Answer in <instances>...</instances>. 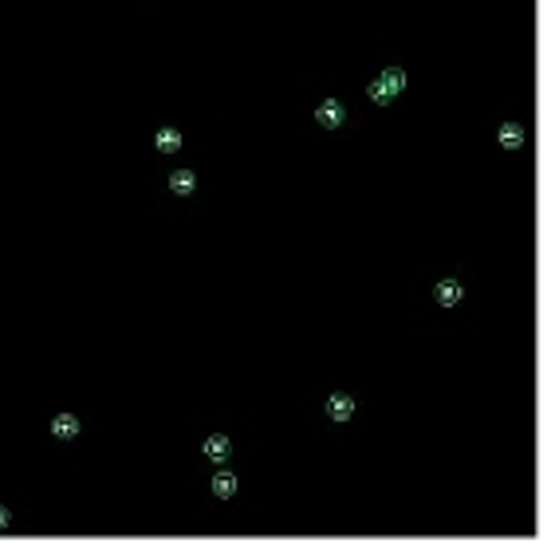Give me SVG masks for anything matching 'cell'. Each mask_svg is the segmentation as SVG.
Returning a JSON list of instances; mask_svg holds the SVG:
<instances>
[{
    "instance_id": "8",
    "label": "cell",
    "mask_w": 555,
    "mask_h": 555,
    "mask_svg": "<svg viewBox=\"0 0 555 555\" xmlns=\"http://www.w3.org/2000/svg\"><path fill=\"white\" fill-rule=\"evenodd\" d=\"M228 453H233V441H228L225 433H213V437H205V457H209V461H225Z\"/></svg>"
},
{
    "instance_id": "4",
    "label": "cell",
    "mask_w": 555,
    "mask_h": 555,
    "mask_svg": "<svg viewBox=\"0 0 555 555\" xmlns=\"http://www.w3.org/2000/svg\"><path fill=\"white\" fill-rule=\"evenodd\" d=\"M169 189H174L178 197H189V193L197 189V178H193V169H174V174H169Z\"/></svg>"
},
{
    "instance_id": "1",
    "label": "cell",
    "mask_w": 555,
    "mask_h": 555,
    "mask_svg": "<svg viewBox=\"0 0 555 555\" xmlns=\"http://www.w3.org/2000/svg\"><path fill=\"white\" fill-rule=\"evenodd\" d=\"M315 122H319L323 130H339L343 122H347V107H343L339 99H323V103L315 107Z\"/></svg>"
},
{
    "instance_id": "3",
    "label": "cell",
    "mask_w": 555,
    "mask_h": 555,
    "mask_svg": "<svg viewBox=\"0 0 555 555\" xmlns=\"http://www.w3.org/2000/svg\"><path fill=\"white\" fill-rule=\"evenodd\" d=\"M461 296H465V288H461L457 280H441V284L433 288V299L441 303V308H457V303H461Z\"/></svg>"
},
{
    "instance_id": "5",
    "label": "cell",
    "mask_w": 555,
    "mask_h": 555,
    "mask_svg": "<svg viewBox=\"0 0 555 555\" xmlns=\"http://www.w3.org/2000/svg\"><path fill=\"white\" fill-rule=\"evenodd\" d=\"M496 142H500L504 150H520L524 146V126H520V122H504L500 134H496Z\"/></svg>"
},
{
    "instance_id": "9",
    "label": "cell",
    "mask_w": 555,
    "mask_h": 555,
    "mask_svg": "<svg viewBox=\"0 0 555 555\" xmlns=\"http://www.w3.org/2000/svg\"><path fill=\"white\" fill-rule=\"evenodd\" d=\"M51 433L60 437V441H71V437L79 433V417L75 414H60L56 422H51Z\"/></svg>"
},
{
    "instance_id": "11",
    "label": "cell",
    "mask_w": 555,
    "mask_h": 555,
    "mask_svg": "<svg viewBox=\"0 0 555 555\" xmlns=\"http://www.w3.org/2000/svg\"><path fill=\"white\" fill-rule=\"evenodd\" d=\"M382 83H386V87L398 95V91L406 87V71H402V67H386V71H382Z\"/></svg>"
},
{
    "instance_id": "10",
    "label": "cell",
    "mask_w": 555,
    "mask_h": 555,
    "mask_svg": "<svg viewBox=\"0 0 555 555\" xmlns=\"http://www.w3.org/2000/svg\"><path fill=\"white\" fill-rule=\"evenodd\" d=\"M367 95H370V103H378V107H386V103H394V91H390L382 79H374V83H370V87H367Z\"/></svg>"
},
{
    "instance_id": "12",
    "label": "cell",
    "mask_w": 555,
    "mask_h": 555,
    "mask_svg": "<svg viewBox=\"0 0 555 555\" xmlns=\"http://www.w3.org/2000/svg\"><path fill=\"white\" fill-rule=\"evenodd\" d=\"M8 520H12V512L4 504H0V532H4V528H8Z\"/></svg>"
},
{
    "instance_id": "2",
    "label": "cell",
    "mask_w": 555,
    "mask_h": 555,
    "mask_svg": "<svg viewBox=\"0 0 555 555\" xmlns=\"http://www.w3.org/2000/svg\"><path fill=\"white\" fill-rule=\"evenodd\" d=\"M351 414H355V398L351 394H331L327 398V417L331 422H351Z\"/></svg>"
},
{
    "instance_id": "6",
    "label": "cell",
    "mask_w": 555,
    "mask_h": 555,
    "mask_svg": "<svg viewBox=\"0 0 555 555\" xmlns=\"http://www.w3.org/2000/svg\"><path fill=\"white\" fill-rule=\"evenodd\" d=\"M213 496H217V500H233V496H237V476L228 473V469H221V473L213 476Z\"/></svg>"
},
{
    "instance_id": "7",
    "label": "cell",
    "mask_w": 555,
    "mask_h": 555,
    "mask_svg": "<svg viewBox=\"0 0 555 555\" xmlns=\"http://www.w3.org/2000/svg\"><path fill=\"white\" fill-rule=\"evenodd\" d=\"M154 146H158L162 154H178V150H181V130H174V126H162L158 134H154Z\"/></svg>"
}]
</instances>
